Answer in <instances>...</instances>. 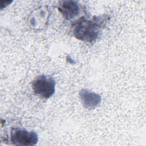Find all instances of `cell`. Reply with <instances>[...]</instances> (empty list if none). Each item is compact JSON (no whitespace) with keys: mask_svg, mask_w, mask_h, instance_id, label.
I'll return each instance as SVG.
<instances>
[{"mask_svg":"<svg viewBox=\"0 0 146 146\" xmlns=\"http://www.w3.org/2000/svg\"><path fill=\"white\" fill-rule=\"evenodd\" d=\"M109 19L107 15L92 18L81 17L72 24V33L76 39L88 43L95 42Z\"/></svg>","mask_w":146,"mask_h":146,"instance_id":"obj_1","label":"cell"},{"mask_svg":"<svg viewBox=\"0 0 146 146\" xmlns=\"http://www.w3.org/2000/svg\"><path fill=\"white\" fill-rule=\"evenodd\" d=\"M79 96L83 106L89 110L98 106L102 100L100 95L87 89H82L79 92Z\"/></svg>","mask_w":146,"mask_h":146,"instance_id":"obj_6","label":"cell"},{"mask_svg":"<svg viewBox=\"0 0 146 146\" xmlns=\"http://www.w3.org/2000/svg\"><path fill=\"white\" fill-rule=\"evenodd\" d=\"M34 94L43 99H48L55 91V81L50 76L42 75L36 77L32 82Z\"/></svg>","mask_w":146,"mask_h":146,"instance_id":"obj_2","label":"cell"},{"mask_svg":"<svg viewBox=\"0 0 146 146\" xmlns=\"http://www.w3.org/2000/svg\"><path fill=\"white\" fill-rule=\"evenodd\" d=\"M10 139L14 145L33 146L37 144L38 136L34 131H29L25 129L13 127L10 131Z\"/></svg>","mask_w":146,"mask_h":146,"instance_id":"obj_3","label":"cell"},{"mask_svg":"<svg viewBox=\"0 0 146 146\" xmlns=\"http://www.w3.org/2000/svg\"><path fill=\"white\" fill-rule=\"evenodd\" d=\"M50 11L47 6H40L30 14L29 23L30 27L36 30L43 29L48 22Z\"/></svg>","mask_w":146,"mask_h":146,"instance_id":"obj_4","label":"cell"},{"mask_svg":"<svg viewBox=\"0 0 146 146\" xmlns=\"http://www.w3.org/2000/svg\"><path fill=\"white\" fill-rule=\"evenodd\" d=\"M58 10L64 19L72 21L79 15L81 6L75 1H63L59 3Z\"/></svg>","mask_w":146,"mask_h":146,"instance_id":"obj_5","label":"cell"}]
</instances>
